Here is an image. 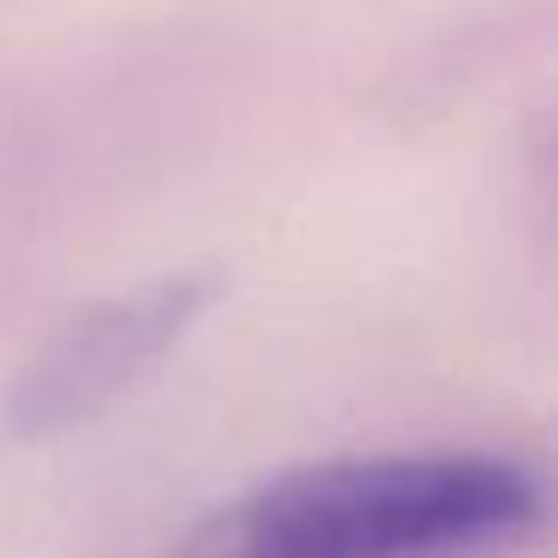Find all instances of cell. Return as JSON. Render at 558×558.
<instances>
[{
  "mask_svg": "<svg viewBox=\"0 0 558 558\" xmlns=\"http://www.w3.org/2000/svg\"><path fill=\"white\" fill-rule=\"evenodd\" d=\"M546 469L433 445L289 469L217 505L174 558H493L553 522Z\"/></svg>",
  "mask_w": 558,
  "mask_h": 558,
  "instance_id": "cell-1",
  "label": "cell"
},
{
  "mask_svg": "<svg viewBox=\"0 0 558 558\" xmlns=\"http://www.w3.org/2000/svg\"><path fill=\"white\" fill-rule=\"evenodd\" d=\"M210 294H217V282L205 270H193V277H162L150 289L114 294V301L66 318L25 361L19 385L7 390L13 438H54L66 426H85L90 414H102L114 397H126L193 330Z\"/></svg>",
  "mask_w": 558,
  "mask_h": 558,
  "instance_id": "cell-2",
  "label": "cell"
},
{
  "mask_svg": "<svg viewBox=\"0 0 558 558\" xmlns=\"http://www.w3.org/2000/svg\"><path fill=\"white\" fill-rule=\"evenodd\" d=\"M546 186H553V210H558V145L546 150Z\"/></svg>",
  "mask_w": 558,
  "mask_h": 558,
  "instance_id": "cell-3",
  "label": "cell"
}]
</instances>
